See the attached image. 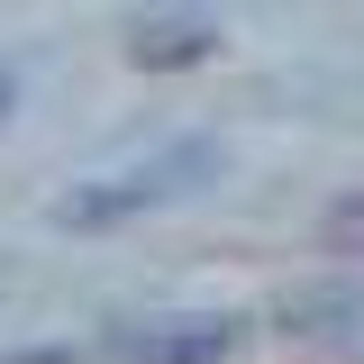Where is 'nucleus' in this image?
<instances>
[{
	"label": "nucleus",
	"mask_w": 364,
	"mask_h": 364,
	"mask_svg": "<svg viewBox=\"0 0 364 364\" xmlns=\"http://www.w3.org/2000/svg\"><path fill=\"white\" fill-rule=\"evenodd\" d=\"M210 173H219V146H210V136H173L164 155H146V164H128V173L64 191V200H55V228H119V219H136V210L191 191V182H210Z\"/></svg>",
	"instance_id": "f257e3e1"
},
{
	"label": "nucleus",
	"mask_w": 364,
	"mask_h": 364,
	"mask_svg": "<svg viewBox=\"0 0 364 364\" xmlns=\"http://www.w3.org/2000/svg\"><path fill=\"white\" fill-rule=\"evenodd\" d=\"M237 346V318L200 310V318H136V328H109V355L119 364H219Z\"/></svg>",
	"instance_id": "f03ea898"
},
{
	"label": "nucleus",
	"mask_w": 364,
	"mask_h": 364,
	"mask_svg": "<svg viewBox=\"0 0 364 364\" xmlns=\"http://www.w3.org/2000/svg\"><path fill=\"white\" fill-rule=\"evenodd\" d=\"M128 55L146 73H164V64H200L210 55V18H191V9H155V18H136L128 28Z\"/></svg>",
	"instance_id": "7ed1b4c3"
},
{
	"label": "nucleus",
	"mask_w": 364,
	"mask_h": 364,
	"mask_svg": "<svg viewBox=\"0 0 364 364\" xmlns=\"http://www.w3.org/2000/svg\"><path fill=\"white\" fill-rule=\"evenodd\" d=\"M328 246H346V255H364V191L328 210Z\"/></svg>",
	"instance_id": "20e7f679"
},
{
	"label": "nucleus",
	"mask_w": 364,
	"mask_h": 364,
	"mask_svg": "<svg viewBox=\"0 0 364 364\" xmlns=\"http://www.w3.org/2000/svg\"><path fill=\"white\" fill-rule=\"evenodd\" d=\"M0 364H64V346H37V355H0Z\"/></svg>",
	"instance_id": "39448f33"
},
{
	"label": "nucleus",
	"mask_w": 364,
	"mask_h": 364,
	"mask_svg": "<svg viewBox=\"0 0 364 364\" xmlns=\"http://www.w3.org/2000/svg\"><path fill=\"white\" fill-rule=\"evenodd\" d=\"M9 109H18V82H9V64H0V119H9Z\"/></svg>",
	"instance_id": "423d86ee"
}]
</instances>
